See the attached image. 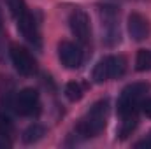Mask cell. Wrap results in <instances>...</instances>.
Returning a JSON list of instances; mask_svg holds the SVG:
<instances>
[{
	"instance_id": "obj_1",
	"label": "cell",
	"mask_w": 151,
	"mask_h": 149,
	"mask_svg": "<svg viewBox=\"0 0 151 149\" xmlns=\"http://www.w3.org/2000/svg\"><path fill=\"white\" fill-rule=\"evenodd\" d=\"M107 119H109V102L107 100H99L81 117V121L76 126V132L83 139L97 137L106 128Z\"/></svg>"
},
{
	"instance_id": "obj_2",
	"label": "cell",
	"mask_w": 151,
	"mask_h": 149,
	"mask_svg": "<svg viewBox=\"0 0 151 149\" xmlns=\"http://www.w3.org/2000/svg\"><path fill=\"white\" fill-rule=\"evenodd\" d=\"M125 70H127V60L119 54H111V56L102 58L95 65V69L91 72V79L97 84H100V82L121 77L125 74Z\"/></svg>"
},
{
	"instance_id": "obj_3",
	"label": "cell",
	"mask_w": 151,
	"mask_h": 149,
	"mask_svg": "<svg viewBox=\"0 0 151 149\" xmlns=\"http://www.w3.org/2000/svg\"><path fill=\"white\" fill-rule=\"evenodd\" d=\"M150 91V84L148 82H132L127 88H123L119 98H118V114H132V112L139 111L141 100L142 97Z\"/></svg>"
},
{
	"instance_id": "obj_4",
	"label": "cell",
	"mask_w": 151,
	"mask_h": 149,
	"mask_svg": "<svg viewBox=\"0 0 151 149\" xmlns=\"http://www.w3.org/2000/svg\"><path fill=\"white\" fill-rule=\"evenodd\" d=\"M99 16L102 21V34H104V42L106 46L113 47L118 46L121 40V34H119V23H118V7L104 4L99 5Z\"/></svg>"
},
{
	"instance_id": "obj_5",
	"label": "cell",
	"mask_w": 151,
	"mask_h": 149,
	"mask_svg": "<svg viewBox=\"0 0 151 149\" xmlns=\"http://www.w3.org/2000/svg\"><path fill=\"white\" fill-rule=\"evenodd\" d=\"M9 54H11V62H12L14 69H16L21 75L35 74V70H37V62H35V58L30 54L28 49H25L23 46H16V44H14V46H11Z\"/></svg>"
},
{
	"instance_id": "obj_6",
	"label": "cell",
	"mask_w": 151,
	"mask_h": 149,
	"mask_svg": "<svg viewBox=\"0 0 151 149\" xmlns=\"http://www.w3.org/2000/svg\"><path fill=\"white\" fill-rule=\"evenodd\" d=\"M69 27L70 32L79 42L88 44L91 40V25H90V18L84 11L81 9H74L69 16Z\"/></svg>"
},
{
	"instance_id": "obj_7",
	"label": "cell",
	"mask_w": 151,
	"mask_h": 149,
	"mask_svg": "<svg viewBox=\"0 0 151 149\" xmlns=\"http://www.w3.org/2000/svg\"><path fill=\"white\" fill-rule=\"evenodd\" d=\"M14 107L16 112H19L21 116H34L40 111V98H39V91L34 88H25L16 95L14 100Z\"/></svg>"
},
{
	"instance_id": "obj_8",
	"label": "cell",
	"mask_w": 151,
	"mask_h": 149,
	"mask_svg": "<svg viewBox=\"0 0 151 149\" xmlns=\"http://www.w3.org/2000/svg\"><path fill=\"white\" fill-rule=\"evenodd\" d=\"M58 58H60V62L65 69L74 70V69H79L81 63H83V51L74 42L62 40L58 44Z\"/></svg>"
},
{
	"instance_id": "obj_9",
	"label": "cell",
	"mask_w": 151,
	"mask_h": 149,
	"mask_svg": "<svg viewBox=\"0 0 151 149\" xmlns=\"http://www.w3.org/2000/svg\"><path fill=\"white\" fill-rule=\"evenodd\" d=\"M16 21H18V30L25 37V40L30 42L34 47H40V32H39V25H37V21H35V18L27 11Z\"/></svg>"
},
{
	"instance_id": "obj_10",
	"label": "cell",
	"mask_w": 151,
	"mask_h": 149,
	"mask_svg": "<svg viewBox=\"0 0 151 149\" xmlns=\"http://www.w3.org/2000/svg\"><path fill=\"white\" fill-rule=\"evenodd\" d=\"M127 28H128V34L130 37L134 39L135 42H142L150 37L151 27L148 18H144L142 14L139 12H132L128 16V21H127Z\"/></svg>"
},
{
	"instance_id": "obj_11",
	"label": "cell",
	"mask_w": 151,
	"mask_h": 149,
	"mask_svg": "<svg viewBox=\"0 0 151 149\" xmlns=\"http://www.w3.org/2000/svg\"><path fill=\"white\" fill-rule=\"evenodd\" d=\"M121 117V123H119V130H118V135L119 139H127L137 126V112L135 114H127V116H119Z\"/></svg>"
},
{
	"instance_id": "obj_12",
	"label": "cell",
	"mask_w": 151,
	"mask_h": 149,
	"mask_svg": "<svg viewBox=\"0 0 151 149\" xmlns=\"http://www.w3.org/2000/svg\"><path fill=\"white\" fill-rule=\"evenodd\" d=\"M44 133H46V128L42 125H39V123H34V125H30L23 132V137L21 139H23L25 144H34V142H37V140H40L44 137Z\"/></svg>"
},
{
	"instance_id": "obj_13",
	"label": "cell",
	"mask_w": 151,
	"mask_h": 149,
	"mask_svg": "<svg viewBox=\"0 0 151 149\" xmlns=\"http://www.w3.org/2000/svg\"><path fill=\"white\" fill-rule=\"evenodd\" d=\"M135 69L139 72H148V70H151V51H148V49H139L137 51Z\"/></svg>"
},
{
	"instance_id": "obj_14",
	"label": "cell",
	"mask_w": 151,
	"mask_h": 149,
	"mask_svg": "<svg viewBox=\"0 0 151 149\" xmlns=\"http://www.w3.org/2000/svg\"><path fill=\"white\" fill-rule=\"evenodd\" d=\"M7 7H9V12L14 19L21 18L28 9H27V4L25 0H7Z\"/></svg>"
},
{
	"instance_id": "obj_15",
	"label": "cell",
	"mask_w": 151,
	"mask_h": 149,
	"mask_svg": "<svg viewBox=\"0 0 151 149\" xmlns=\"http://www.w3.org/2000/svg\"><path fill=\"white\" fill-rule=\"evenodd\" d=\"M65 97L70 100V102H77V100H81L83 98V86L79 84V82H69L67 86H65Z\"/></svg>"
},
{
	"instance_id": "obj_16",
	"label": "cell",
	"mask_w": 151,
	"mask_h": 149,
	"mask_svg": "<svg viewBox=\"0 0 151 149\" xmlns=\"http://www.w3.org/2000/svg\"><path fill=\"white\" fill-rule=\"evenodd\" d=\"M5 60V37L2 32V23H0V62Z\"/></svg>"
},
{
	"instance_id": "obj_17",
	"label": "cell",
	"mask_w": 151,
	"mask_h": 149,
	"mask_svg": "<svg viewBox=\"0 0 151 149\" xmlns=\"http://www.w3.org/2000/svg\"><path fill=\"white\" fill-rule=\"evenodd\" d=\"M141 111L144 112L148 117H151V98H146V100H141Z\"/></svg>"
},
{
	"instance_id": "obj_18",
	"label": "cell",
	"mask_w": 151,
	"mask_h": 149,
	"mask_svg": "<svg viewBox=\"0 0 151 149\" xmlns=\"http://www.w3.org/2000/svg\"><path fill=\"white\" fill-rule=\"evenodd\" d=\"M135 148H151V132L146 135V139L135 142Z\"/></svg>"
}]
</instances>
